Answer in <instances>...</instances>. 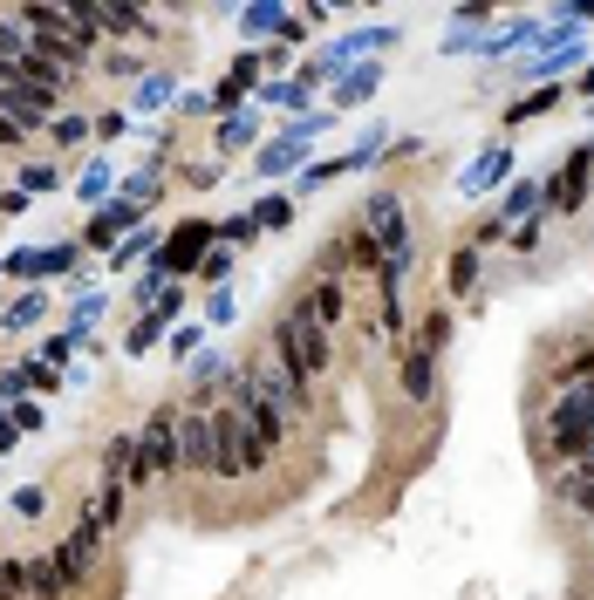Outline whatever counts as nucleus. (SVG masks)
<instances>
[{
	"label": "nucleus",
	"mask_w": 594,
	"mask_h": 600,
	"mask_svg": "<svg viewBox=\"0 0 594 600\" xmlns=\"http://www.w3.org/2000/svg\"><path fill=\"white\" fill-rule=\"evenodd\" d=\"M49 130H55V144H62V150H75V144H83V137H90V124H83V116H55V124H49Z\"/></svg>",
	"instance_id": "14"
},
{
	"label": "nucleus",
	"mask_w": 594,
	"mask_h": 600,
	"mask_svg": "<svg viewBox=\"0 0 594 600\" xmlns=\"http://www.w3.org/2000/svg\"><path fill=\"white\" fill-rule=\"evenodd\" d=\"M178 417H185V410H171V403H157V410L144 417V430H137V471H131V492H150L157 477H171V471H178Z\"/></svg>",
	"instance_id": "1"
},
{
	"label": "nucleus",
	"mask_w": 594,
	"mask_h": 600,
	"mask_svg": "<svg viewBox=\"0 0 594 600\" xmlns=\"http://www.w3.org/2000/svg\"><path fill=\"white\" fill-rule=\"evenodd\" d=\"M212 477L219 485L247 477V423H240V410H212Z\"/></svg>",
	"instance_id": "2"
},
{
	"label": "nucleus",
	"mask_w": 594,
	"mask_h": 600,
	"mask_svg": "<svg viewBox=\"0 0 594 600\" xmlns=\"http://www.w3.org/2000/svg\"><path fill=\"white\" fill-rule=\"evenodd\" d=\"M198 246H206V225H185V232H178V246H171V253H157V266H171V273H191Z\"/></svg>",
	"instance_id": "8"
},
{
	"label": "nucleus",
	"mask_w": 594,
	"mask_h": 600,
	"mask_svg": "<svg viewBox=\"0 0 594 600\" xmlns=\"http://www.w3.org/2000/svg\"><path fill=\"white\" fill-rule=\"evenodd\" d=\"M445 341H451V314H445V307H430V314H424V341H417V348H424V355H438Z\"/></svg>",
	"instance_id": "11"
},
{
	"label": "nucleus",
	"mask_w": 594,
	"mask_h": 600,
	"mask_svg": "<svg viewBox=\"0 0 594 600\" xmlns=\"http://www.w3.org/2000/svg\"><path fill=\"white\" fill-rule=\"evenodd\" d=\"M587 178H594V150H574L567 165H561V178L546 185V206L561 212V219H567V212H581V198H587Z\"/></svg>",
	"instance_id": "4"
},
{
	"label": "nucleus",
	"mask_w": 594,
	"mask_h": 600,
	"mask_svg": "<svg viewBox=\"0 0 594 600\" xmlns=\"http://www.w3.org/2000/svg\"><path fill=\"white\" fill-rule=\"evenodd\" d=\"M75 253H83V246L69 239V246H49V253H21V260H8V273H14V280H34V273H62Z\"/></svg>",
	"instance_id": "7"
},
{
	"label": "nucleus",
	"mask_w": 594,
	"mask_h": 600,
	"mask_svg": "<svg viewBox=\"0 0 594 600\" xmlns=\"http://www.w3.org/2000/svg\"><path fill=\"white\" fill-rule=\"evenodd\" d=\"M288 219H294L288 198H267V206H253V225H288Z\"/></svg>",
	"instance_id": "16"
},
{
	"label": "nucleus",
	"mask_w": 594,
	"mask_h": 600,
	"mask_svg": "<svg viewBox=\"0 0 594 600\" xmlns=\"http://www.w3.org/2000/svg\"><path fill=\"white\" fill-rule=\"evenodd\" d=\"M561 103V90H540V96H527V103H512V124H527V116H540V109H553Z\"/></svg>",
	"instance_id": "15"
},
{
	"label": "nucleus",
	"mask_w": 594,
	"mask_h": 600,
	"mask_svg": "<svg viewBox=\"0 0 594 600\" xmlns=\"http://www.w3.org/2000/svg\"><path fill=\"white\" fill-rule=\"evenodd\" d=\"M0 600H28V567L21 559H0Z\"/></svg>",
	"instance_id": "13"
},
{
	"label": "nucleus",
	"mask_w": 594,
	"mask_h": 600,
	"mask_svg": "<svg viewBox=\"0 0 594 600\" xmlns=\"http://www.w3.org/2000/svg\"><path fill=\"white\" fill-rule=\"evenodd\" d=\"M226 266H232V253H226V246H212V253H206V260H198L191 273H206V280H226Z\"/></svg>",
	"instance_id": "18"
},
{
	"label": "nucleus",
	"mask_w": 594,
	"mask_h": 600,
	"mask_svg": "<svg viewBox=\"0 0 594 600\" xmlns=\"http://www.w3.org/2000/svg\"><path fill=\"white\" fill-rule=\"evenodd\" d=\"M110 75H144V55H103Z\"/></svg>",
	"instance_id": "21"
},
{
	"label": "nucleus",
	"mask_w": 594,
	"mask_h": 600,
	"mask_svg": "<svg viewBox=\"0 0 594 600\" xmlns=\"http://www.w3.org/2000/svg\"><path fill=\"white\" fill-rule=\"evenodd\" d=\"M34 314H42V301H34V294H28V301H21V307H14V314H8V322H0V328H28V322H34Z\"/></svg>",
	"instance_id": "22"
},
{
	"label": "nucleus",
	"mask_w": 594,
	"mask_h": 600,
	"mask_svg": "<svg viewBox=\"0 0 594 600\" xmlns=\"http://www.w3.org/2000/svg\"><path fill=\"white\" fill-rule=\"evenodd\" d=\"M69 587H62V573H55V559H34L28 567V600H62Z\"/></svg>",
	"instance_id": "9"
},
{
	"label": "nucleus",
	"mask_w": 594,
	"mask_h": 600,
	"mask_svg": "<svg viewBox=\"0 0 594 600\" xmlns=\"http://www.w3.org/2000/svg\"><path fill=\"white\" fill-rule=\"evenodd\" d=\"M42 505H49V492H42V485H28V492H14V512H21V518H42Z\"/></svg>",
	"instance_id": "17"
},
{
	"label": "nucleus",
	"mask_w": 594,
	"mask_h": 600,
	"mask_svg": "<svg viewBox=\"0 0 594 600\" xmlns=\"http://www.w3.org/2000/svg\"><path fill=\"white\" fill-rule=\"evenodd\" d=\"M28 389V369H0V396H21Z\"/></svg>",
	"instance_id": "23"
},
{
	"label": "nucleus",
	"mask_w": 594,
	"mask_h": 600,
	"mask_svg": "<svg viewBox=\"0 0 594 600\" xmlns=\"http://www.w3.org/2000/svg\"><path fill=\"white\" fill-rule=\"evenodd\" d=\"M131 219H137V206H110V212H103V219L90 225V246H103V239H110V232H124Z\"/></svg>",
	"instance_id": "12"
},
{
	"label": "nucleus",
	"mask_w": 594,
	"mask_h": 600,
	"mask_svg": "<svg viewBox=\"0 0 594 600\" xmlns=\"http://www.w3.org/2000/svg\"><path fill=\"white\" fill-rule=\"evenodd\" d=\"M178 464L212 477V410H191V417H178Z\"/></svg>",
	"instance_id": "5"
},
{
	"label": "nucleus",
	"mask_w": 594,
	"mask_h": 600,
	"mask_svg": "<svg viewBox=\"0 0 594 600\" xmlns=\"http://www.w3.org/2000/svg\"><path fill=\"white\" fill-rule=\"evenodd\" d=\"M479 246H465V253H451V294H471V287H479Z\"/></svg>",
	"instance_id": "10"
},
{
	"label": "nucleus",
	"mask_w": 594,
	"mask_h": 600,
	"mask_svg": "<svg viewBox=\"0 0 594 600\" xmlns=\"http://www.w3.org/2000/svg\"><path fill=\"white\" fill-rule=\"evenodd\" d=\"M21 137H28V130H14V124H8V116H0V150H14Z\"/></svg>",
	"instance_id": "24"
},
{
	"label": "nucleus",
	"mask_w": 594,
	"mask_h": 600,
	"mask_svg": "<svg viewBox=\"0 0 594 600\" xmlns=\"http://www.w3.org/2000/svg\"><path fill=\"white\" fill-rule=\"evenodd\" d=\"M567 498H574L581 512H594V471H587V477H567Z\"/></svg>",
	"instance_id": "19"
},
{
	"label": "nucleus",
	"mask_w": 594,
	"mask_h": 600,
	"mask_svg": "<svg viewBox=\"0 0 594 600\" xmlns=\"http://www.w3.org/2000/svg\"><path fill=\"white\" fill-rule=\"evenodd\" d=\"M430 369H438V355H424V348L404 355V396H410V403H430V389H438V376H430Z\"/></svg>",
	"instance_id": "6"
},
{
	"label": "nucleus",
	"mask_w": 594,
	"mask_h": 600,
	"mask_svg": "<svg viewBox=\"0 0 594 600\" xmlns=\"http://www.w3.org/2000/svg\"><path fill=\"white\" fill-rule=\"evenodd\" d=\"M294 322H308V328H322V335H335L342 328V280H314V287L288 307Z\"/></svg>",
	"instance_id": "3"
},
{
	"label": "nucleus",
	"mask_w": 594,
	"mask_h": 600,
	"mask_svg": "<svg viewBox=\"0 0 594 600\" xmlns=\"http://www.w3.org/2000/svg\"><path fill=\"white\" fill-rule=\"evenodd\" d=\"M553 382H594V348L581 355V362H567V369H561V376H553Z\"/></svg>",
	"instance_id": "20"
}]
</instances>
